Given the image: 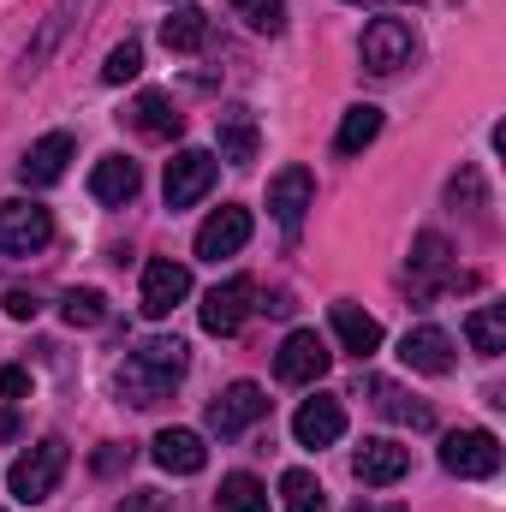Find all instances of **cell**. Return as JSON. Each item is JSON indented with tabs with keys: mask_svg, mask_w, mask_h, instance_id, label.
<instances>
[{
	"mask_svg": "<svg viewBox=\"0 0 506 512\" xmlns=\"http://www.w3.org/2000/svg\"><path fill=\"white\" fill-rule=\"evenodd\" d=\"M185 370H191L185 340H143L120 364V399L126 405H161L173 387L185 382Z\"/></svg>",
	"mask_w": 506,
	"mask_h": 512,
	"instance_id": "1",
	"label": "cell"
},
{
	"mask_svg": "<svg viewBox=\"0 0 506 512\" xmlns=\"http://www.w3.org/2000/svg\"><path fill=\"white\" fill-rule=\"evenodd\" d=\"M60 477H66V441H36V447H24L18 453V465L6 471V489L24 501V507H36V501H48L54 489H60Z\"/></svg>",
	"mask_w": 506,
	"mask_h": 512,
	"instance_id": "2",
	"label": "cell"
},
{
	"mask_svg": "<svg viewBox=\"0 0 506 512\" xmlns=\"http://www.w3.org/2000/svg\"><path fill=\"white\" fill-rule=\"evenodd\" d=\"M328 364H334V352H328V340H322L316 328H292V334L280 340V352H274V376H280L286 387L322 382Z\"/></svg>",
	"mask_w": 506,
	"mask_h": 512,
	"instance_id": "3",
	"label": "cell"
},
{
	"mask_svg": "<svg viewBox=\"0 0 506 512\" xmlns=\"http://www.w3.org/2000/svg\"><path fill=\"white\" fill-rule=\"evenodd\" d=\"M358 54H364V72L393 78L399 66H411L417 36H411V24H405V18H370V24H364V42H358Z\"/></svg>",
	"mask_w": 506,
	"mask_h": 512,
	"instance_id": "4",
	"label": "cell"
},
{
	"mask_svg": "<svg viewBox=\"0 0 506 512\" xmlns=\"http://www.w3.org/2000/svg\"><path fill=\"white\" fill-rule=\"evenodd\" d=\"M256 310V280L251 274H233V280H221V286H209V298H203V334H215V340H233L239 328H245V316Z\"/></svg>",
	"mask_w": 506,
	"mask_h": 512,
	"instance_id": "5",
	"label": "cell"
},
{
	"mask_svg": "<svg viewBox=\"0 0 506 512\" xmlns=\"http://www.w3.org/2000/svg\"><path fill=\"white\" fill-rule=\"evenodd\" d=\"M215 173H221V161H215L209 149H179V155L167 161V179H161L167 209H191V203H203V197L215 191Z\"/></svg>",
	"mask_w": 506,
	"mask_h": 512,
	"instance_id": "6",
	"label": "cell"
},
{
	"mask_svg": "<svg viewBox=\"0 0 506 512\" xmlns=\"http://www.w3.org/2000/svg\"><path fill=\"white\" fill-rule=\"evenodd\" d=\"M441 471L483 483V477L501 471V441H495L489 429H453V435L441 441Z\"/></svg>",
	"mask_w": 506,
	"mask_h": 512,
	"instance_id": "7",
	"label": "cell"
},
{
	"mask_svg": "<svg viewBox=\"0 0 506 512\" xmlns=\"http://www.w3.org/2000/svg\"><path fill=\"white\" fill-rule=\"evenodd\" d=\"M48 239H54V215L42 203H24V197L0 203V256H36Z\"/></svg>",
	"mask_w": 506,
	"mask_h": 512,
	"instance_id": "8",
	"label": "cell"
},
{
	"mask_svg": "<svg viewBox=\"0 0 506 512\" xmlns=\"http://www.w3.org/2000/svg\"><path fill=\"white\" fill-rule=\"evenodd\" d=\"M185 298H191V268H185V262H173V256L143 262V316H149V322L173 316Z\"/></svg>",
	"mask_w": 506,
	"mask_h": 512,
	"instance_id": "9",
	"label": "cell"
},
{
	"mask_svg": "<svg viewBox=\"0 0 506 512\" xmlns=\"http://www.w3.org/2000/svg\"><path fill=\"white\" fill-rule=\"evenodd\" d=\"M268 417V393L256 382H233L215 405H209V429L221 435V441H233V435H245L251 423H262Z\"/></svg>",
	"mask_w": 506,
	"mask_h": 512,
	"instance_id": "10",
	"label": "cell"
},
{
	"mask_svg": "<svg viewBox=\"0 0 506 512\" xmlns=\"http://www.w3.org/2000/svg\"><path fill=\"white\" fill-rule=\"evenodd\" d=\"M251 245V209H239V203H227V209H215L203 227H197V256L203 262H221V256H239Z\"/></svg>",
	"mask_w": 506,
	"mask_h": 512,
	"instance_id": "11",
	"label": "cell"
},
{
	"mask_svg": "<svg viewBox=\"0 0 506 512\" xmlns=\"http://www.w3.org/2000/svg\"><path fill=\"white\" fill-rule=\"evenodd\" d=\"M304 209H316V173H310V167H280V173L268 179V215H274L280 227H298Z\"/></svg>",
	"mask_w": 506,
	"mask_h": 512,
	"instance_id": "12",
	"label": "cell"
},
{
	"mask_svg": "<svg viewBox=\"0 0 506 512\" xmlns=\"http://www.w3.org/2000/svg\"><path fill=\"white\" fill-rule=\"evenodd\" d=\"M292 435H298V447H334V441L346 435V405H340L334 393L304 399L298 417H292Z\"/></svg>",
	"mask_w": 506,
	"mask_h": 512,
	"instance_id": "13",
	"label": "cell"
},
{
	"mask_svg": "<svg viewBox=\"0 0 506 512\" xmlns=\"http://www.w3.org/2000/svg\"><path fill=\"white\" fill-rule=\"evenodd\" d=\"M399 364L405 370H417V376H447L459 358H453V334H441V328H411L405 340H399Z\"/></svg>",
	"mask_w": 506,
	"mask_h": 512,
	"instance_id": "14",
	"label": "cell"
},
{
	"mask_svg": "<svg viewBox=\"0 0 506 512\" xmlns=\"http://www.w3.org/2000/svg\"><path fill=\"white\" fill-rule=\"evenodd\" d=\"M352 471H358L364 489H393V483L411 471V453H405L399 441H364L358 459H352Z\"/></svg>",
	"mask_w": 506,
	"mask_h": 512,
	"instance_id": "15",
	"label": "cell"
},
{
	"mask_svg": "<svg viewBox=\"0 0 506 512\" xmlns=\"http://www.w3.org/2000/svg\"><path fill=\"white\" fill-rule=\"evenodd\" d=\"M215 137H221V161H233V167H251L256 149H262V137H256V114L251 108H239V102H227V108L215 114Z\"/></svg>",
	"mask_w": 506,
	"mask_h": 512,
	"instance_id": "16",
	"label": "cell"
},
{
	"mask_svg": "<svg viewBox=\"0 0 506 512\" xmlns=\"http://www.w3.org/2000/svg\"><path fill=\"white\" fill-rule=\"evenodd\" d=\"M328 322H334V340H340V352H352L358 364L381 352V322L370 316V310H358V304H334V310H328Z\"/></svg>",
	"mask_w": 506,
	"mask_h": 512,
	"instance_id": "17",
	"label": "cell"
},
{
	"mask_svg": "<svg viewBox=\"0 0 506 512\" xmlns=\"http://www.w3.org/2000/svg\"><path fill=\"white\" fill-rule=\"evenodd\" d=\"M72 137L66 131H48V137H36L30 143V155L18 161V179L24 185H54V179H66V161H72Z\"/></svg>",
	"mask_w": 506,
	"mask_h": 512,
	"instance_id": "18",
	"label": "cell"
},
{
	"mask_svg": "<svg viewBox=\"0 0 506 512\" xmlns=\"http://www.w3.org/2000/svg\"><path fill=\"white\" fill-rule=\"evenodd\" d=\"M411 286L429 298L435 286H453V245L441 233H417L411 245Z\"/></svg>",
	"mask_w": 506,
	"mask_h": 512,
	"instance_id": "19",
	"label": "cell"
},
{
	"mask_svg": "<svg viewBox=\"0 0 506 512\" xmlns=\"http://www.w3.org/2000/svg\"><path fill=\"white\" fill-rule=\"evenodd\" d=\"M155 465L173 471V477H197L209 465V447H203L197 429H161L155 435Z\"/></svg>",
	"mask_w": 506,
	"mask_h": 512,
	"instance_id": "20",
	"label": "cell"
},
{
	"mask_svg": "<svg viewBox=\"0 0 506 512\" xmlns=\"http://www.w3.org/2000/svg\"><path fill=\"white\" fill-rule=\"evenodd\" d=\"M137 191H143V173H137V161H126V155H102V161H96V173H90V197H96V203H114V209H126Z\"/></svg>",
	"mask_w": 506,
	"mask_h": 512,
	"instance_id": "21",
	"label": "cell"
},
{
	"mask_svg": "<svg viewBox=\"0 0 506 512\" xmlns=\"http://www.w3.org/2000/svg\"><path fill=\"white\" fill-rule=\"evenodd\" d=\"M126 120L143 131V137H179V131H185V114L173 108V96H167V90H143V96L131 102Z\"/></svg>",
	"mask_w": 506,
	"mask_h": 512,
	"instance_id": "22",
	"label": "cell"
},
{
	"mask_svg": "<svg viewBox=\"0 0 506 512\" xmlns=\"http://www.w3.org/2000/svg\"><path fill=\"white\" fill-rule=\"evenodd\" d=\"M364 393L376 399V411H381V417H393V423H411V429H429V423H435V411H429L423 399L399 393V387L381 382V376H364Z\"/></svg>",
	"mask_w": 506,
	"mask_h": 512,
	"instance_id": "23",
	"label": "cell"
},
{
	"mask_svg": "<svg viewBox=\"0 0 506 512\" xmlns=\"http://www.w3.org/2000/svg\"><path fill=\"white\" fill-rule=\"evenodd\" d=\"M465 340H471V352L501 358L506 352V304H477L471 322H465Z\"/></svg>",
	"mask_w": 506,
	"mask_h": 512,
	"instance_id": "24",
	"label": "cell"
},
{
	"mask_svg": "<svg viewBox=\"0 0 506 512\" xmlns=\"http://www.w3.org/2000/svg\"><path fill=\"white\" fill-rule=\"evenodd\" d=\"M376 137H381V108L358 102V108H346V120L334 131V149H340V155H364Z\"/></svg>",
	"mask_w": 506,
	"mask_h": 512,
	"instance_id": "25",
	"label": "cell"
},
{
	"mask_svg": "<svg viewBox=\"0 0 506 512\" xmlns=\"http://www.w3.org/2000/svg\"><path fill=\"white\" fill-rule=\"evenodd\" d=\"M161 42H167L173 54H197V48L209 42V12H197V6H179V12L161 24Z\"/></svg>",
	"mask_w": 506,
	"mask_h": 512,
	"instance_id": "26",
	"label": "cell"
},
{
	"mask_svg": "<svg viewBox=\"0 0 506 512\" xmlns=\"http://www.w3.org/2000/svg\"><path fill=\"white\" fill-rule=\"evenodd\" d=\"M215 512H268V489L256 483L251 471H233L215 489Z\"/></svg>",
	"mask_w": 506,
	"mask_h": 512,
	"instance_id": "27",
	"label": "cell"
},
{
	"mask_svg": "<svg viewBox=\"0 0 506 512\" xmlns=\"http://www.w3.org/2000/svg\"><path fill=\"white\" fill-rule=\"evenodd\" d=\"M60 316H66V328H96V322H108V298L96 286H72L60 298Z\"/></svg>",
	"mask_w": 506,
	"mask_h": 512,
	"instance_id": "28",
	"label": "cell"
},
{
	"mask_svg": "<svg viewBox=\"0 0 506 512\" xmlns=\"http://www.w3.org/2000/svg\"><path fill=\"white\" fill-rule=\"evenodd\" d=\"M280 507L286 512H328V495L310 471H286L280 477Z\"/></svg>",
	"mask_w": 506,
	"mask_h": 512,
	"instance_id": "29",
	"label": "cell"
},
{
	"mask_svg": "<svg viewBox=\"0 0 506 512\" xmlns=\"http://www.w3.org/2000/svg\"><path fill=\"white\" fill-rule=\"evenodd\" d=\"M256 36H280L286 30V0H227Z\"/></svg>",
	"mask_w": 506,
	"mask_h": 512,
	"instance_id": "30",
	"label": "cell"
},
{
	"mask_svg": "<svg viewBox=\"0 0 506 512\" xmlns=\"http://www.w3.org/2000/svg\"><path fill=\"white\" fill-rule=\"evenodd\" d=\"M66 12H72V0H54V12H48V24H42V36H36V48L24 54V66L36 72L48 54H54V42H60V30H66Z\"/></svg>",
	"mask_w": 506,
	"mask_h": 512,
	"instance_id": "31",
	"label": "cell"
},
{
	"mask_svg": "<svg viewBox=\"0 0 506 512\" xmlns=\"http://www.w3.org/2000/svg\"><path fill=\"white\" fill-rule=\"evenodd\" d=\"M137 72H143V48H137V42H120V48L108 54V66H102V84H126Z\"/></svg>",
	"mask_w": 506,
	"mask_h": 512,
	"instance_id": "32",
	"label": "cell"
},
{
	"mask_svg": "<svg viewBox=\"0 0 506 512\" xmlns=\"http://www.w3.org/2000/svg\"><path fill=\"white\" fill-rule=\"evenodd\" d=\"M131 459H137V453H131V441H108V447H102L90 465H96V477H120Z\"/></svg>",
	"mask_w": 506,
	"mask_h": 512,
	"instance_id": "33",
	"label": "cell"
},
{
	"mask_svg": "<svg viewBox=\"0 0 506 512\" xmlns=\"http://www.w3.org/2000/svg\"><path fill=\"white\" fill-rule=\"evenodd\" d=\"M114 512H167V495H161V489H137V495H126Z\"/></svg>",
	"mask_w": 506,
	"mask_h": 512,
	"instance_id": "34",
	"label": "cell"
},
{
	"mask_svg": "<svg viewBox=\"0 0 506 512\" xmlns=\"http://www.w3.org/2000/svg\"><path fill=\"white\" fill-rule=\"evenodd\" d=\"M0 393H6V399H24V393H30V370H18V364L0 370Z\"/></svg>",
	"mask_w": 506,
	"mask_h": 512,
	"instance_id": "35",
	"label": "cell"
},
{
	"mask_svg": "<svg viewBox=\"0 0 506 512\" xmlns=\"http://www.w3.org/2000/svg\"><path fill=\"white\" fill-rule=\"evenodd\" d=\"M36 310H42V304H36L30 292H6V316H12V322H30Z\"/></svg>",
	"mask_w": 506,
	"mask_h": 512,
	"instance_id": "36",
	"label": "cell"
},
{
	"mask_svg": "<svg viewBox=\"0 0 506 512\" xmlns=\"http://www.w3.org/2000/svg\"><path fill=\"white\" fill-rule=\"evenodd\" d=\"M256 310H268V316H286V310H292V298H286V292H274V298H268V304H256Z\"/></svg>",
	"mask_w": 506,
	"mask_h": 512,
	"instance_id": "37",
	"label": "cell"
},
{
	"mask_svg": "<svg viewBox=\"0 0 506 512\" xmlns=\"http://www.w3.org/2000/svg\"><path fill=\"white\" fill-rule=\"evenodd\" d=\"M352 6H364V0H352Z\"/></svg>",
	"mask_w": 506,
	"mask_h": 512,
	"instance_id": "38",
	"label": "cell"
}]
</instances>
